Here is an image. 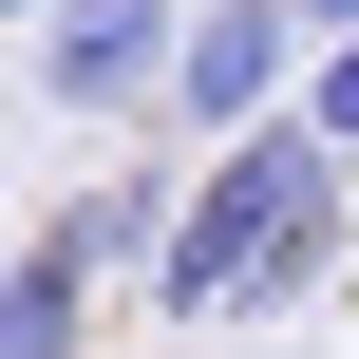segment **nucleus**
I'll use <instances>...</instances> for the list:
<instances>
[{
	"instance_id": "f257e3e1",
	"label": "nucleus",
	"mask_w": 359,
	"mask_h": 359,
	"mask_svg": "<svg viewBox=\"0 0 359 359\" xmlns=\"http://www.w3.org/2000/svg\"><path fill=\"white\" fill-rule=\"evenodd\" d=\"M341 189H359V151L303 133V95L208 133L170 170V227H151V322H303L341 265Z\"/></svg>"
},
{
	"instance_id": "f03ea898",
	"label": "nucleus",
	"mask_w": 359,
	"mask_h": 359,
	"mask_svg": "<svg viewBox=\"0 0 359 359\" xmlns=\"http://www.w3.org/2000/svg\"><path fill=\"white\" fill-rule=\"evenodd\" d=\"M303 95V0H189L170 19V133H246V114H284Z\"/></svg>"
},
{
	"instance_id": "7ed1b4c3",
	"label": "nucleus",
	"mask_w": 359,
	"mask_h": 359,
	"mask_svg": "<svg viewBox=\"0 0 359 359\" xmlns=\"http://www.w3.org/2000/svg\"><path fill=\"white\" fill-rule=\"evenodd\" d=\"M170 19L189 0H38V95L57 114H151L170 95Z\"/></svg>"
},
{
	"instance_id": "20e7f679",
	"label": "nucleus",
	"mask_w": 359,
	"mask_h": 359,
	"mask_svg": "<svg viewBox=\"0 0 359 359\" xmlns=\"http://www.w3.org/2000/svg\"><path fill=\"white\" fill-rule=\"evenodd\" d=\"M95 303H114V265H95L76 227L0 246V359H76V341H95Z\"/></svg>"
},
{
	"instance_id": "39448f33",
	"label": "nucleus",
	"mask_w": 359,
	"mask_h": 359,
	"mask_svg": "<svg viewBox=\"0 0 359 359\" xmlns=\"http://www.w3.org/2000/svg\"><path fill=\"white\" fill-rule=\"evenodd\" d=\"M57 227H76V246H95V265H114V284H151V227H170V170H151V151H133V170H95V189H76V208H57Z\"/></svg>"
},
{
	"instance_id": "423d86ee",
	"label": "nucleus",
	"mask_w": 359,
	"mask_h": 359,
	"mask_svg": "<svg viewBox=\"0 0 359 359\" xmlns=\"http://www.w3.org/2000/svg\"><path fill=\"white\" fill-rule=\"evenodd\" d=\"M303 133L359 151V19H341V38H303Z\"/></svg>"
},
{
	"instance_id": "0eeeda50",
	"label": "nucleus",
	"mask_w": 359,
	"mask_h": 359,
	"mask_svg": "<svg viewBox=\"0 0 359 359\" xmlns=\"http://www.w3.org/2000/svg\"><path fill=\"white\" fill-rule=\"evenodd\" d=\"M341 19H359V0H303V38H341Z\"/></svg>"
},
{
	"instance_id": "6e6552de",
	"label": "nucleus",
	"mask_w": 359,
	"mask_h": 359,
	"mask_svg": "<svg viewBox=\"0 0 359 359\" xmlns=\"http://www.w3.org/2000/svg\"><path fill=\"white\" fill-rule=\"evenodd\" d=\"M0 19H38V0H0Z\"/></svg>"
}]
</instances>
